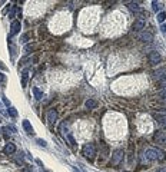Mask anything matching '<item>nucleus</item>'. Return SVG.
I'll list each match as a JSON object with an SVG mask.
<instances>
[{
  "label": "nucleus",
  "instance_id": "1",
  "mask_svg": "<svg viewBox=\"0 0 166 172\" xmlns=\"http://www.w3.org/2000/svg\"><path fill=\"white\" fill-rule=\"evenodd\" d=\"M145 158H146L147 161H163V159H166V153H165L162 149L149 148V149H146V152H145Z\"/></svg>",
  "mask_w": 166,
  "mask_h": 172
},
{
  "label": "nucleus",
  "instance_id": "2",
  "mask_svg": "<svg viewBox=\"0 0 166 172\" xmlns=\"http://www.w3.org/2000/svg\"><path fill=\"white\" fill-rule=\"evenodd\" d=\"M82 153L89 159H93L96 156V146L93 143H85L82 148Z\"/></svg>",
  "mask_w": 166,
  "mask_h": 172
},
{
  "label": "nucleus",
  "instance_id": "3",
  "mask_svg": "<svg viewBox=\"0 0 166 172\" xmlns=\"http://www.w3.org/2000/svg\"><path fill=\"white\" fill-rule=\"evenodd\" d=\"M146 23H147V16L143 13V15H139V17L135 20V23H133V30L135 32H140L142 29H145V26H146Z\"/></svg>",
  "mask_w": 166,
  "mask_h": 172
},
{
  "label": "nucleus",
  "instance_id": "4",
  "mask_svg": "<svg viewBox=\"0 0 166 172\" xmlns=\"http://www.w3.org/2000/svg\"><path fill=\"white\" fill-rule=\"evenodd\" d=\"M123 151L122 149H118V151H115V153L112 155V163L113 165H119L122 161H123Z\"/></svg>",
  "mask_w": 166,
  "mask_h": 172
},
{
  "label": "nucleus",
  "instance_id": "5",
  "mask_svg": "<svg viewBox=\"0 0 166 172\" xmlns=\"http://www.w3.org/2000/svg\"><path fill=\"white\" fill-rule=\"evenodd\" d=\"M155 141H156L159 145L166 146V132H163V131H157V132L155 133Z\"/></svg>",
  "mask_w": 166,
  "mask_h": 172
},
{
  "label": "nucleus",
  "instance_id": "6",
  "mask_svg": "<svg viewBox=\"0 0 166 172\" xmlns=\"http://www.w3.org/2000/svg\"><path fill=\"white\" fill-rule=\"evenodd\" d=\"M127 7H129L132 12L137 13V15H143V13H145V10L139 6V3H133V2H130V3H127Z\"/></svg>",
  "mask_w": 166,
  "mask_h": 172
},
{
  "label": "nucleus",
  "instance_id": "7",
  "mask_svg": "<svg viewBox=\"0 0 166 172\" xmlns=\"http://www.w3.org/2000/svg\"><path fill=\"white\" fill-rule=\"evenodd\" d=\"M20 32V22L19 20H13L12 22V26H10V37L17 35Z\"/></svg>",
  "mask_w": 166,
  "mask_h": 172
},
{
  "label": "nucleus",
  "instance_id": "8",
  "mask_svg": "<svg viewBox=\"0 0 166 172\" xmlns=\"http://www.w3.org/2000/svg\"><path fill=\"white\" fill-rule=\"evenodd\" d=\"M139 39H140L142 42H145V43H149V42L153 40V33H152V32H142V33L139 35Z\"/></svg>",
  "mask_w": 166,
  "mask_h": 172
},
{
  "label": "nucleus",
  "instance_id": "9",
  "mask_svg": "<svg viewBox=\"0 0 166 172\" xmlns=\"http://www.w3.org/2000/svg\"><path fill=\"white\" fill-rule=\"evenodd\" d=\"M149 62H150L152 65H157V63L160 62V55H159L157 52H150V53H149Z\"/></svg>",
  "mask_w": 166,
  "mask_h": 172
},
{
  "label": "nucleus",
  "instance_id": "10",
  "mask_svg": "<svg viewBox=\"0 0 166 172\" xmlns=\"http://www.w3.org/2000/svg\"><path fill=\"white\" fill-rule=\"evenodd\" d=\"M56 119H57V112H56L54 109H50V111L47 112V122H49L50 125H53V123L56 122Z\"/></svg>",
  "mask_w": 166,
  "mask_h": 172
},
{
  "label": "nucleus",
  "instance_id": "11",
  "mask_svg": "<svg viewBox=\"0 0 166 172\" xmlns=\"http://www.w3.org/2000/svg\"><path fill=\"white\" fill-rule=\"evenodd\" d=\"M3 152H5V155H13V153L16 152V146H15L13 143H7V145L5 146Z\"/></svg>",
  "mask_w": 166,
  "mask_h": 172
},
{
  "label": "nucleus",
  "instance_id": "12",
  "mask_svg": "<svg viewBox=\"0 0 166 172\" xmlns=\"http://www.w3.org/2000/svg\"><path fill=\"white\" fill-rule=\"evenodd\" d=\"M27 80H29V72L25 70L22 73V86H23V88H26V86H27Z\"/></svg>",
  "mask_w": 166,
  "mask_h": 172
},
{
  "label": "nucleus",
  "instance_id": "13",
  "mask_svg": "<svg viewBox=\"0 0 166 172\" xmlns=\"http://www.w3.org/2000/svg\"><path fill=\"white\" fill-rule=\"evenodd\" d=\"M23 128H25V131L27 133H33V126H32V123L29 121H23Z\"/></svg>",
  "mask_w": 166,
  "mask_h": 172
},
{
  "label": "nucleus",
  "instance_id": "14",
  "mask_svg": "<svg viewBox=\"0 0 166 172\" xmlns=\"http://www.w3.org/2000/svg\"><path fill=\"white\" fill-rule=\"evenodd\" d=\"M85 106H86L88 109H93V108H96V106H98V102H96V101H93V99H88V101H86V103H85Z\"/></svg>",
  "mask_w": 166,
  "mask_h": 172
},
{
  "label": "nucleus",
  "instance_id": "15",
  "mask_svg": "<svg viewBox=\"0 0 166 172\" xmlns=\"http://www.w3.org/2000/svg\"><path fill=\"white\" fill-rule=\"evenodd\" d=\"M33 95H35V98H36L37 101H40V99L43 98V92L39 91L37 88H33Z\"/></svg>",
  "mask_w": 166,
  "mask_h": 172
},
{
  "label": "nucleus",
  "instance_id": "16",
  "mask_svg": "<svg viewBox=\"0 0 166 172\" xmlns=\"http://www.w3.org/2000/svg\"><path fill=\"white\" fill-rule=\"evenodd\" d=\"M152 9L155 12H157L159 9H162V3L160 2H152Z\"/></svg>",
  "mask_w": 166,
  "mask_h": 172
},
{
  "label": "nucleus",
  "instance_id": "17",
  "mask_svg": "<svg viewBox=\"0 0 166 172\" xmlns=\"http://www.w3.org/2000/svg\"><path fill=\"white\" fill-rule=\"evenodd\" d=\"M165 19H166V13H165V12H160V13L157 15V22H159V23H162Z\"/></svg>",
  "mask_w": 166,
  "mask_h": 172
},
{
  "label": "nucleus",
  "instance_id": "18",
  "mask_svg": "<svg viewBox=\"0 0 166 172\" xmlns=\"http://www.w3.org/2000/svg\"><path fill=\"white\" fill-rule=\"evenodd\" d=\"M159 88H166V75L162 79H159Z\"/></svg>",
  "mask_w": 166,
  "mask_h": 172
},
{
  "label": "nucleus",
  "instance_id": "19",
  "mask_svg": "<svg viewBox=\"0 0 166 172\" xmlns=\"http://www.w3.org/2000/svg\"><path fill=\"white\" fill-rule=\"evenodd\" d=\"M9 113H10L12 116H17V112H16L15 108H9Z\"/></svg>",
  "mask_w": 166,
  "mask_h": 172
},
{
  "label": "nucleus",
  "instance_id": "20",
  "mask_svg": "<svg viewBox=\"0 0 166 172\" xmlns=\"http://www.w3.org/2000/svg\"><path fill=\"white\" fill-rule=\"evenodd\" d=\"M36 142H37L40 146H46V145H47V143H46V141H43V139H37Z\"/></svg>",
  "mask_w": 166,
  "mask_h": 172
},
{
  "label": "nucleus",
  "instance_id": "21",
  "mask_svg": "<svg viewBox=\"0 0 166 172\" xmlns=\"http://www.w3.org/2000/svg\"><path fill=\"white\" fill-rule=\"evenodd\" d=\"M22 172H33V168L32 166H25Z\"/></svg>",
  "mask_w": 166,
  "mask_h": 172
},
{
  "label": "nucleus",
  "instance_id": "22",
  "mask_svg": "<svg viewBox=\"0 0 166 172\" xmlns=\"http://www.w3.org/2000/svg\"><path fill=\"white\" fill-rule=\"evenodd\" d=\"M15 12H16V7L13 6V7H12V10H10V13H9V17H10V19L15 16Z\"/></svg>",
  "mask_w": 166,
  "mask_h": 172
},
{
  "label": "nucleus",
  "instance_id": "23",
  "mask_svg": "<svg viewBox=\"0 0 166 172\" xmlns=\"http://www.w3.org/2000/svg\"><path fill=\"white\" fill-rule=\"evenodd\" d=\"M67 139L70 141V143H72V145H74V143H76V141L73 139V136H72V135H67Z\"/></svg>",
  "mask_w": 166,
  "mask_h": 172
},
{
  "label": "nucleus",
  "instance_id": "24",
  "mask_svg": "<svg viewBox=\"0 0 166 172\" xmlns=\"http://www.w3.org/2000/svg\"><path fill=\"white\" fill-rule=\"evenodd\" d=\"M0 82H6V76L2 72H0Z\"/></svg>",
  "mask_w": 166,
  "mask_h": 172
},
{
  "label": "nucleus",
  "instance_id": "25",
  "mask_svg": "<svg viewBox=\"0 0 166 172\" xmlns=\"http://www.w3.org/2000/svg\"><path fill=\"white\" fill-rule=\"evenodd\" d=\"M160 30H162L163 35H166V25H162V26H160Z\"/></svg>",
  "mask_w": 166,
  "mask_h": 172
},
{
  "label": "nucleus",
  "instance_id": "26",
  "mask_svg": "<svg viewBox=\"0 0 166 172\" xmlns=\"http://www.w3.org/2000/svg\"><path fill=\"white\" fill-rule=\"evenodd\" d=\"M156 172H166V166H162V168H159Z\"/></svg>",
  "mask_w": 166,
  "mask_h": 172
},
{
  "label": "nucleus",
  "instance_id": "27",
  "mask_svg": "<svg viewBox=\"0 0 166 172\" xmlns=\"http://www.w3.org/2000/svg\"><path fill=\"white\" fill-rule=\"evenodd\" d=\"M160 123H162V126L166 129V119H163V121H160Z\"/></svg>",
  "mask_w": 166,
  "mask_h": 172
},
{
  "label": "nucleus",
  "instance_id": "28",
  "mask_svg": "<svg viewBox=\"0 0 166 172\" xmlns=\"http://www.w3.org/2000/svg\"><path fill=\"white\" fill-rule=\"evenodd\" d=\"M3 102H5V103H6V105H7V106H9V105H10V102H9V101H7V99H6V98H5V99H3Z\"/></svg>",
  "mask_w": 166,
  "mask_h": 172
},
{
  "label": "nucleus",
  "instance_id": "29",
  "mask_svg": "<svg viewBox=\"0 0 166 172\" xmlns=\"http://www.w3.org/2000/svg\"><path fill=\"white\" fill-rule=\"evenodd\" d=\"M0 121H2V118H0Z\"/></svg>",
  "mask_w": 166,
  "mask_h": 172
},
{
  "label": "nucleus",
  "instance_id": "30",
  "mask_svg": "<svg viewBox=\"0 0 166 172\" xmlns=\"http://www.w3.org/2000/svg\"><path fill=\"white\" fill-rule=\"evenodd\" d=\"M0 105H2V103H0Z\"/></svg>",
  "mask_w": 166,
  "mask_h": 172
}]
</instances>
